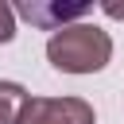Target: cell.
<instances>
[{
    "label": "cell",
    "mask_w": 124,
    "mask_h": 124,
    "mask_svg": "<svg viewBox=\"0 0 124 124\" xmlns=\"http://www.w3.org/2000/svg\"><path fill=\"white\" fill-rule=\"evenodd\" d=\"M19 124H97V112L81 97H31Z\"/></svg>",
    "instance_id": "cell-2"
},
{
    "label": "cell",
    "mask_w": 124,
    "mask_h": 124,
    "mask_svg": "<svg viewBox=\"0 0 124 124\" xmlns=\"http://www.w3.org/2000/svg\"><path fill=\"white\" fill-rule=\"evenodd\" d=\"M27 89L16 81H0V124H19L23 108H27Z\"/></svg>",
    "instance_id": "cell-4"
},
{
    "label": "cell",
    "mask_w": 124,
    "mask_h": 124,
    "mask_svg": "<svg viewBox=\"0 0 124 124\" xmlns=\"http://www.w3.org/2000/svg\"><path fill=\"white\" fill-rule=\"evenodd\" d=\"M101 12L112 16V19H124V4H101Z\"/></svg>",
    "instance_id": "cell-6"
},
{
    "label": "cell",
    "mask_w": 124,
    "mask_h": 124,
    "mask_svg": "<svg viewBox=\"0 0 124 124\" xmlns=\"http://www.w3.org/2000/svg\"><path fill=\"white\" fill-rule=\"evenodd\" d=\"M46 58L62 74H97L112 58V39L97 23H70L46 39Z\"/></svg>",
    "instance_id": "cell-1"
},
{
    "label": "cell",
    "mask_w": 124,
    "mask_h": 124,
    "mask_svg": "<svg viewBox=\"0 0 124 124\" xmlns=\"http://www.w3.org/2000/svg\"><path fill=\"white\" fill-rule=\"evenodd\" d=\"M31 27H43V31H62V27H70V19H81V16H89L93 8L89 4H50V0H23L19 8H16Z\"/></svg>",
    "instance_id": "cell-3"
},
{
    "label": "cell",
    "mask_w": 124,
    "mask_h": 124,
    "mask_svg": "<svg viewBox=\"0 0 124 124\" xmlns=\"http://www.w3.org/2000/svg\"><path fill=\"white\" fill-rule=\"evenodd\" d=\"M12 35H16V8L0 0V43H12Z\"/></svg>",
    "instance_id": "cell-5"
}]
</instances>
